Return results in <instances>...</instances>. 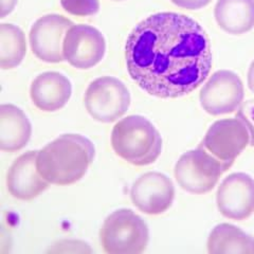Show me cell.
I'll return each instance as SVG.
<instances>
[{
	"label": "cell",
	"mask_w": 254,
	"mask_h": 254,
	"mask_svg": "<svg viewBox=\"0 0 254 254\" xmlns=\"http://www.w3.org/2000/svg\"><path fill=\"white\" fill-rule=\"evenodd\" d=\"M63 9L74 16H92L100 11L99 0H61Z\"/></svg>",
	"instance_id": "obj_19"
},
{
	"label": "cell",
	"mask_w": 254,
	"mask_h": 254,
	"mask_svg": "<svg viewBox=\"0 0 254 254\" xmlns=\"http://www.w3.org/2000/svg\"><path fill=\"white\" fill-rule=\"evenodd\" d=\"M74 23L65 16L48 14L37 19L30 30V46L35 57L45 63L58 64L64 58V39Z\"/></svg>",
	"instance_id": "obj_9"
},
{
	"label": "cell",
	"mask_w": 254,
	"mask_h": 254,
	"mask_svg": "<svg viewBox=\"0 0 254 254\" xmlns=\"http://www.w3.org/2000/svg\"><path fill=\"white\" fill-rule=\"evenodd\" d=\"M214 16L226 33L245 34L254 28V0H217Z\"/></svg>",
	"instance_id": "obj_16"
},
{
	"label": "cell",
	"mask_w": 254,
	"mask_h": 254,
	"mask_svg": "<svg viewBox=\"0 0 254 254\" xmlns=\"http://www.w3.org/2000/svg\"><path fill=\"white\" fill-rule=\"evenodd\" d=\"M100 236L105 253L140 254L147 248L149 231L138 214L129 209H120L105 219Z\"/></svg>",
	"instance_id": "obj_4"
},
{
	"label": "cell",
	"mask_w": 254,
	"mask_h": 254,
	"mask_svg": "<svg viewBox=\"0 0 254 254\" xmlns=\"http://www.w3.org/2000/svg\"><path fill=\"white\" fill-rule=\"evenodd\" d=\"M171 1L178 7L185 10H200L202 7L209 5L212 0H171Z\"/></svg>",
	"instance_id": "obj_21"
},
{
	"label": "cell",
	"mask_w": 254,
	"mask_h": 254,
	"mask_svg": "<svg viewBox=\"0 0 254 254\" xmlns=\"http://www.w3.org/2000/svg\"><path fill=\"white\" fill-rule=\"evenodd\" d=\"M218 211L226 218L242 221L254 213V179L246 173L227 176L216 193Z\"/></svg>",
	"instance_id": "obj_11"
},
{
	"label": "cell",
	"mask_w": 254,
	"mask_h": 254,
	"mask_svg": "<svg viewBox=\"0 0 254 254\" xmlns=\"http://www.w3.org/2000/svg\"><path fill=\"white\" fill-rule=\"evenodd\" d=\"M64 58L71 66L87 70L104 59L106 41L101 32L88 25L71 27L64 39Z\"/></svg>",
	"instance_id": "obj_10"
},
{
	"label": "cell",
	"mask_w": 254,
	"mask_h": 254,
	"mask_svg": "<svg viewBox=\"0 0 254 254\" xmlns=\"http://www.w3.org/2000/svg\"><path fill=\"white\" fill-rule=\"evenodd\" d=\"M208 252L211 254H254V238L231 224H219L208 238Z\"/></svg>",
	"instance_id": "obj_17"
},
{
	"label": "cell",
	"mask_w": 254,
	"mask_h": 254,
	"mask_svg": "<svg viewBox=\"0 0 254 254\" xmlns=\"http://www.w3.org/2000/svg\"><path fill=\"white\" fill-rule=\"evenodd\" d=\"M27 53L23 31L12 23L0 25V67L10 70L18 67Z\"/></svg>",
	"instance_id": "obj_18"
},
{
	"label": "cell",
	"mask_w": 254,
	"mask_h": 254,
	"mask_svg": "<svg viewBox=\"0 0 254 254\" xmlns=\"http://www.w3.org/2000/svg\"><path fill=\"white\" fill-rule=\"evenodd\" d=\"M249 143L250 133L246 124L241 119L230 118L213 123L200 144L220 161L233 165Z\"/></svg>",
	"instance_id": "obj_8"
},
{
	"label": "cell",
	"mask_w": 254,
	"mask_h": 254,
	"mask_svg": "<svg viewBox=\"0 0 254 254\" xmlns=\"http://www.w3.org/2000/svg\"><path fill=\"white\" fill-rule=\"evenodd\" d=\"M127 72L159 99H178L197 89L212 68L209 37L190 16L161 12L132 29L125 45Z\"/></svg>",
	"instance_id": "obj_1"
},
{
	"label": "cell",
	"mask_w": 254,
	"mask_h": 254,
	"mask_svg": "<svg viewBox=\"0 0 254 254\" xmlns=\"http://www.w3.org/2000/svg\"><path fill=\"white\" fill-rule=\"evenodd\" d=\"M38 150H30L18 157L6 175L9 193L19 200H32L49 188L37 170Z\"/></svg>",
	"instance_id": "obj_13"
},
{
	"label": "cell",
	"mask_w": 254,
	"mask_h": 254,
	"mask_svg": "<svg viewBox=\"0 0 254 254\" xmlns=\"http://www.w3.org/2000/svg\"><path fill=\"white\" fill-rule=\"evenodd\" d=\"M231 164L220 161L201 144L182 155L175 165L174 175L182 190L192 194L209 193Z\"/></svg>",
	"instance_id": "obj_5"
},
{
	"label": "cell",
	"mask_w": 254,
	"mask_h": 254,
	"mask_svg": "<svg viewBox=\"0 0 254 254\" xmlns=\"http://www.w3.org/2000/svg\"><path fill=\"white\" fill-rule=\"evenodd\" d=\"M244 98L243 81L230 70H218L214 72L199 93L201 107L211 116L234 113L243 104Z\"/></svg>",
	"instance_id": "obj_7"
},
{
	"label": "cell",
	"mask_w": 254,
	"mask_h": 254,
	"mask_svg": "<svg viewBox=\"0 0 254 254\" xmlns=\"http://www.w3.org/2000/svg\"><path fill=\"white\" fill-rule=\"evenodd\" d=\"M0 2H1V4H0V11H1V13H0V18H4L5 16L11 14L14 11L18 0H0Z\"/></svg>",
	"instance_id": "obj_22"
},
{
	"label": "cell",
	"mask_w": 254,
	"mask_h": 254,
	"mask_svg": "<svg viewBox=\"0 0 254 254\" xmlns=\"http://www.w3.org/2000/svg\"><path fill=\"white\" fill-rule=\"evenodd\" d=\"M113 1H123V0H113Z\"/></svg>",
	"instance_id": "obj_24"
},
{
	"label": "cell",
	"mask_w": 254,
	"mask_h": 254,
	"mask_svg": "<svg viewBox=\"0 0 254 254\" xmlns=\"http://www.w3.org/2000/svg\"><path fill=\"white\" fill-rule=\"evenodd\" d=\"M72 95V85L67 76L57 71L37 75L31 84L30 97L36 108L54 113L67 105Z\"/></svg>",
	"instance_id": "obj_14"
},
{
	"label": "cell",
	"mask_w": 254,
	"mask_h": 254,
	"mask_svg": "<svg viewBox=\"0 0 254 254\" xmlns=\"http://www.w3.org/2000/svg\"><path fill=\"white\" fill-rule=\"evenodd\" d=\"M94 155V145L88 138L63 134L38 150L37 170L51 185H73L85 176Z\"/></svg>",
	"instance_id": "obj_2"
},
{
	"label": "cell",
	"mask_w": 254,
	"mask_h": 254,
	"mask_svg": "<svg viewBox=\"0 0 254 254\" xmlns=\"http://www.w3.org/2000/svg\"><path fill=\"white\" fill-rule=\"evenodd\" d=\"M130 102L128 88L114 76L94 79L89 84L84 97L87 113L101 123L116 122L127 113Z\"/></svg>",
	"instance_id": "obj_6"
},
{
	"label": "cell",
	"mask_w": 254,
	"mask_h": 254,
	"mask_svg": "<svg viewBox=\"0 0 254 254\" xmlns=\"http://www.w3.org/2000/svg\"><path fill=\"white\" fill-rule=\"evenodd\" d=\"M248 87L249 89L254 93V60L252 61L248 70Z\"/></svg>",
	"instance_id": "obj_23"
},
{
	"label": "cell",
	"mask_w": 254,
	"mask_h": 254,
	"mask_svg": "<svg viewBox=\"0 0 254 254\" xmlns=\"http://www.w3.org/2000/svg\"><path fill=\"white\" fill-rule=\"evenodd\" d=\"M32 125L23 110L13 104L0 106V149L14 153L31 139Z\"/></svg>",
	"instance_id": "obj_15"
},
{
	"label": "cell",
	"mask_w": 254,
	"mask_h": 254,
	"mask_svg": "<svg viewBox=\"0 0 254 254\" xmlns=\"http://www.w3.org/2000/svg\"><path fill=\"white\" fill-rule=\"evenodd\" d=\"M111 146L123 160L136 166L157 161L162 152V137L155 125L142 116H128L111 131Z\"/></svg>",
	"instance_id": "obj_3"
},
{
	"label": "cell",
	"mask_w": 254,
	"mask_h": 254,
	"mask_svg": "<svg viewBox=\"0 0 254 254\" xmlns=\"http://www.w3.org/2000/svg\"><path fill=\"white\" fill-rule=\"evenodd\" d=\"M236 118L246 124L250 133V145L254 147V100L246 101L237 109Z\"/></svg>",
	"instance_id": "obj_20"
},
{
	"label": "cell",
	"mask_w": 254,
	"mask_h": 254,
	"mask_svg": "<svg viewBox=\"0 0 254 254\" xmlns=\"http://www.w3.org/2000/svg\"><path fill=\"white\" fill-rule=\"evenodd\" d=\"M175 187L166 175L148 172L131 187L130 199L136 208L147 215H159L168 211L174 201Z\"/></svg>",
	"instance_id": "obj_12"
}]
</instances>
